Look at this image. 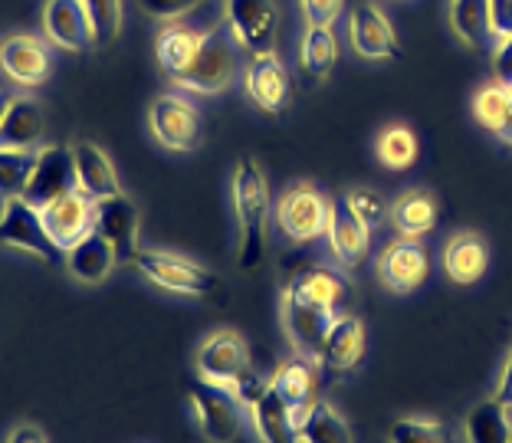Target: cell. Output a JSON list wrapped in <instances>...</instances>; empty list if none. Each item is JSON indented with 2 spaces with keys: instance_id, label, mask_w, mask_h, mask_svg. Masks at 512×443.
Listing matches in <instances>:
<instances>
[{
  "instance_id": "obj_1",
  "label": "cell",
  "mask_w": 512,
  "mask_h": 443,
  "mask_svg": "<svg viewBox=\"0 0 512 443\" xmlns=\"http://www.w3.org/2000/svg\"><path fill=\"white\" fill-rule=\"evenodd\" d=\"M348 296H352V283L335 266H302L289 279L279 299V312H283L286 335L299 355L316 358L325 329L339 312H345Z\"/></svg>"
},
{
  "instance_id": "obj_2",
  "label": "cell",
  "mask_w": 512,
  "mask_h": 443,
  "mask_svg": "<svg viewBox=\"0 0 512 443\" xmlns=\"http://www.w3.org/2000/svg\"><path fill=\"white\" fill-rule=\"evenodd\" d=\"M230 197H234V217H237V266L240 270H256L266 253L273 197L263 168L253 158H240L234 165Z\"/></svg>"
},
{
  "instance_id": "obj_3",
  "label": "cell",
  "mask_w": 512,
  "mask_h": 443,
  "mask_svg": "<svg viewBox=\"0 0 512 443\" xmlns=\"http://www.w3.org/2000/svg\"><path fill=\"white\" fill-rule=\"evenodd\" d=\"M237 40L230 37L227 23H211V30H207V37L201 43V50H197L191 69L184 73L178 83V89L184 92H194V96H217V92H224L234 86V79L240 76V56H237Z\"/></svg>"
},
{
  "instance_id": "obj_4",
  "label": "cell",
  "mask_w": 512,
  "mask_h": 443,
  "mask_svg": "<svg viewBox=\"0 0 512 443\" xmlns=\"http://www.w3.org/2000/svg\"><path fill=\"white\" fill-rule=\"evenodd\" d=\"M132 263L148 283H155L158 289H165V293H174V296L214 299V296H220V289H224L214 270H207L204 263L188 260V256H181V253L138 250Z\"/></svg>"
},
{
  "instance_id": "obj_5",
  "label": "cell",
  "mask_w": 512,
  "mask_h": 443,
  "mask_svg": "<svg viewBox=\"0 0 512 443\" xmlns=\"http://www.w3.org/2000/svg\"><path fill=\"white\" fill-rule=\"evenodd\" d=\"M332 201L312 181H296L276 197V227L293 243H316L329 230Z\"/></svg>"
},
{
  "instance_id": "obj_6",
  "label": "cell",
  "mask_w": 512,
  "mask_h": 443,
  "mask_svg": "<svg viewBox=\"0 0 512 443\" xmlns=\"http://www.w3.org/2000/svg\"><path fill=\"white\" fill-rule=\"evenodd\" d=\"M188 404L194 414V424L207 443H234L243 430V411L240 401L230 388H220L211 381H197L188 388Z\"/></svg>"
},
{
  "instance_id": "obj_7",
  "label": "cell",
  "mask_w": 512,
  "mask_h": 443,
  "mask_svg": "<svg viewBox=\"0 0 512 443\" xmlns=\"http://www.w3.org/2000/svg\"><path fill=\"white\" fill-rule=\"evenodd\" d=\"M148 128L155 142L168 151H181L188 155L201 145V112L191 99L178 96V92H165L151 102L148 109Z\"/></svg>"
},
{
  "instance_id": "obj_8",
  "label": "cell",
  "mask_w": 512,
  "mask_h": 443,
  "mask_svg": "<svg viewBox=\"0 0 512 443\" xmlns=\"http://www.w3.org/2000/svg\"><path fill=\"white\" fill-rule=\"evenodd\" d=\"M253 371L250 345L237 329H217L197 348V375L220 388H234Z\"/></svg>"
},
{
  "instance_id": "obj_9",
  "label": "cell",
  "mask_w": 512,
  "mask_h": 443,
  "mask_svg": "<svg viewBox=\"0 0 512 443\" xmlns=\"http://www.w3.org/2000/svg\"><path fill=\"white\" fill-rule=\"evenodd\" d=\"M368 355V329L365 322L355 316V312H339L329 329H325L319 352H316V365L325 375H352V371L362 368V361Z\"/></svg>"
},
{
  "instance_id": "obj_10",
  "label": "cell",
  "mask_w": 512,
  "mask_h": 443,
  "mask_svg": "<svg viewBox=\"0 0 512 443\" xmlns=\"http://www.w3.org/2000/svg\"><path fill=\"white\" fill-rule=\"evenodd\" d=\"M224 23L240 50L250 56L273 53L279 37L276 0H224Z\"/></svg>"
},
{
  "instance_id": "obj_11",
  "label": "cell",
  "mask_w": 512,
  "mask_h": 443,
  "mask_svg": "<svg viewBox=\"0 0 512 443\" xmlns=\"http://www.w3.org/2000/svg\"><path fill=\"white\" fill-rule=\"evenodd\" d=\"M0 243L40 256L43 263H60V256H63L56 250V243L46 237L40 211L27 197H4V201H0Z\"/></svg>"
},
{
  "instance_id": "obj_12",
  "label": "cell",
  "mask_w": 512,
  "mask_h": 443,
  "mask_svg": "<svg viewBox=\"0 0 512 443\" xmlns=\"http://www.w3.org/2000/svg\"><path fill=\"white\" fill-rule=\"evenodd\" d=\"M348 43H352L355 56L368 63H398L401 60V40L398 30L391 27V17L384 14L378 4H358L348 14Z\"/></svg>"
},
{
  "instance_id": "obj_13",
  "label": "cell",
  "mask_w": 512,
  "mask_h": 443,
  "mask_svg": "<svg viewBox=\"0 0 512 443\" xmlns=\"http://www.w3.org/2000/svg\"><path fill=\"white\" fill-rule=\"evenodd\" d=\"M243 89H247L250 102L266 115H283L293 106V76L289 66L279 60V53H256L250 56L247 69H243Z\"/></svg>"
},
{
  "instance_id": "obj_14",
  "label": "cell",
  "mask_w": 512,
  "mask_h": 443,
  "mask_svg": "<svg viewBox=\"0 0 512 443\" xmlns=\"http://www.w3.org/2000/svg\"><path fill=\"white\" fill-rule=\"evenodd\" d=\"M40 220L46 227V237L66 256L69 247H76L79 240H86L96 230V201L79 188H73L69 194L56 197L53 204H46L40 211Z\"/></svg>"
},
{
  "instance_id": "obj_15",
  "label": "cell",
  "mask_w": 512,
  "mask_h": 443,
  "mask_svg": "<svg viewBox=\"0 0 512 443\" xmlns=\"http://www.w3.org/2000/svg\"><path fill=\"white\" fill-rule=\"evenodd\" d=\"M427 276H430L427 247L414 237L391 240L378 256V279L384 283V289H391V293H398V296L421 289L427 283Z\"/></svg>"
},
{
  "instance_id": "obj_16",
  "label": "cell",
  "mask_w": 512,
  "mask_h": 443,
  "mask_svg": "<svg viewBox=\"0 0 512 443\" xmlns=\"http://www.w3.org/2000/svg\"><path fill=\"white\" fill-rule=\"evenodd\" d=\"M138 230H142V214L125 191L96 201V233L112 243L119 263H132L142 250L138 247Z\"/></svg>"
},
{
  "instance_id": "obj_17",
  "label": "cell",
  "mask_w": 512,
  "mask_h": 443,
  "mask_svg": "<svg viewBox=\"0 0 512 443\" xmlns=\"http://www.w3.org/2000/svg\"><path fill=\"white\" fill-rule=\"evenodd\" d=\"M76 188V161H73V148L63 145H46L37 151V168H33V178L27 184L23 197L43 211L46 204H53L56 197H63Z\"/></svg>"
},
{
  "instance_id": "obj_18",
  "label": "cell",
  "mask_w": 512,
  "mask_h": 443,
  "mask_svg": "<svg viewBox=\"0 0 512 443\" xmlns=\"http://www.w3.org/2000/svg\"><path fill=\"white\" fill-rule=\"evenodd\" d=\"M43 33H46V40L66 53H86L96 46V30H92V20L83 0H46Z\"/></svg>"
},
{
  "instance_id": "obj_19",
  "label": "cell",
  "mask_w": 512,
  "mask_h": 443,
  "mask_svg": "<svg viewBox=\"0 0 512 443\" xmlns=\"http://www.w3.org/2000/svg\"><path fill=\"white\" fill-rule=\"evenodd\" d=\"M0 69L7 79H14L17 86H40L46 83L53 69L50 43L33 33H14L0 43Z\"/></svg>"
},
{
  "instance_id": "obj_20",
  "label": "cell",
  "mask_w": 512,
  "mask_h": 443,
  "mask_svg": "<svg viewBox=\"0 0 512 443\" xmlns=\"http://www.w3.org/2000/svg\"><path fill=\"white\" fill-rule=\"evenodd\" d=\"M440 266L453 286H476L490 270V247L476 230H460L440 250Z\"/></svg>"
},
{
  "instance_id": "obj_21",
  "label": "cell",
  "mask_w": 512,
  "mask_h": 443,
  "mask_svg": "<svg viewBox=\"0 0 512 443\" xmlns=\"http://www.w3.org/2000/svg\"><path fill=\"white\" fill-rule=\"evenodd\" d=\"M325 237H329V250L335 256V263L345 266V270H358V266L368 260L371 227H365L362 220L352 214V207H348L342 197L339 201H332L329 230H325Z\"/></svg>"
},
{
  "instance_id": "obj_22",
  "label": "cell",
  "mask_w": 512,
  "mask_h": 443,
  "mask_svg": "<svg viewBox=\"0 0 512 443\" xmlns=\"http://www.w3.org/2000/svg\"><path fill=\"white\" fill-rule=\"evenodd\" d=\"M207 30L211 27H184V23L174 20L155 37V60L171 83H178V79L191 69L194 56L207 37Z\"/></svg>"
},
{
  "instance_id": "obj_23",
  "label": "cell",
  "mask_w": 512,
  "mask_h": 443,
  "mask_svg": "<svg viewBox=\"0 0 512 443\" xmlns=\"http://www.w3.org/2000/svg\"><path fill=\"white\" fill-rule=\"evenodd\" d=\"M270 384L283 394L286 404L293 407L296 417H299L302 411H309V407L319 401V365H316V358L296 352L293 358H286L283 365L273 371Z\"/></svg>"
},
{
  "instance_id": "obj_24",
  "label": "cell",
  "mask_w": 512,
  "mask_h": 443,
  "mask_svg": "<svg viewBox=\"0 0 512 443\" xmlns=\"http://www.w3.org/2000/svg\"><path fill=\"white\" fill-rule=\"evenodd\" d=\"M46 132V115L33 96H14L0 122V148L14 151H40V138Z\"/></svg>"
},
{
  "instance_id": "obj_25",
  "label": "cell",
  "mask_w": 512,
  "mask_h": 443,
  "mask_svg": "<svg viewBox=\"0 0 512 443\" xmlns=\"http://www.w3.org/2000/svg\"><path fill=\"white\" fill-rule=\"evenodd\" d=\"M250 421L260 443H299L296 411L286 404V398L273 384L260 394V401L250 407Z\"/></svg>"
},
{
  "instance_id": "obj_26",
  "label": "cell",
  "mask_w": 512,
  "mask_h": 443,
  "mask_svg": "<svg viewBox=\"0 0 512 443\" xmlns=\"http://www.w3.org/2000/svg\"><path fill=\"white\" fill-rule=\"evenodd\" d=\"M73 161H76V188L89 194L92 201L119 194V174L112 168V158L92 142H76L73 145Z\"/></svg>"
},
{
  "instance_id": "obj_27",
  "label": "cell",
  "mask_w": 512,
  "mask_h": 443,
  "mask_svg": "<svg viewBox=\"0 0 512 443\" xmlns=\"http://www.w3.org/2000/svg\"><path fill=\"white\" fill-rule=\"evenodd\" d=\"M388 220L394 224V230L401 233V237H414L421 240L427 237L430 230L437 227L440 220V204L437 197L424 191V188H411L394 197V204L388 207Z\"/></svg>"
},
{
  "instance_id": "obj_28",
  "label": "cell",
  "mask_w": 512,
  "mask_h": 443,
  "mask_svg": "<svg viewBox=\"0 0 512 443\" xmlns=\"http://www.w3.org/2000/svg\"><path fill=\"white\" fill-rule=\"evenodd\" d=\"M115 263H119V256H115L112 243L106 237H99L96 230H92L86 240H79L76 247L66 250V270L86 286L106 283L115 270Z\"/></svg>"
},
{
  "instance_id": "obj_29",
  "label": "cell",
  "mask_w": 512,
  "mask_h": 443,
  "mask_svg": "<svg viewBox=\"0 0 512 443\" xmlns=\"http://www.w3.org/2000/svg\"><path fill=\"white\" fill-rule=\"evenodd\" d=\"M296 427H299V443H355L348 421L322 398L296 417Z\"/></svg>"
},
{
  "instance_id": "obj_30",
  "label": "cell",
  "mask_w": 512,
  "mask_h": 443,
  "mask_svg": "<svg viewBox=\"0 0 512 443\" xmlns=\"http://www.w3.org/2000/svg\"><path fill=\"white\" fill-rule=\"evenodd\" d=\"M450 30L467 50H483L490 33V0H450Z\"/></svg>"
},
{
  "instance_id": "obj_31",
  "label": "cell",
  "mask_w": 512,
  "mask_h": 443,
  "mask_svg": "<svg viewBox=\"0 0 512 443\" xmlns=\"http://www.w3.org/2000/svg\"><path fill=\"white\" fill-rule=\"evenodd\" d=\"M512 421L509 411L496 398H486L463 417V437L467 443H509Z\"/></svg>"
},
{
  "instance_id": "obj_32",
  "label": "cell",
  "mask_w": 512,
  "mask_h": 443,
  "mask_svg": "<svg viewBox=\"0 0 512 443\" xmlns=\"http://www.w3.org/2000/svg\"><path fill=\"white\" fill-rule=\"evenodd\" d=\"M417 155H421V142H417L411 125H384L381 135L375 138V158L381 161L388 171H407L414 168Z\"/></svg>"
},
{
  "instance_id": "obj_33",
  "label": "cell",
  "mask_w": 512,
  "mask_h": 443,
  "mask_svg": "<svg viewBox=\"0 0 512 443\" xmlns=\"http://www.w3.org/2000/svg\"><path fill=\"white\" fill-rule=\"evenodd\" d=\"M339 53H342V46L332 27H309L299 46L302 69H306L312 79H329L332 69L339 66Z\"/></svg>"
},
{
  "instance_id": "obj_34",
  "label": "cell",
  "mask_w": 512,
  "mask_h": 443,
  "mask_svg": "<svg viewBox=\"0 0 512 443\" xmlns=\"http://www.w3.org/2000/svg\"><path fill=\"white\" fill-rule=\"evenodd\" d=\"M388 443H457V434L437 417H398L388 427Z\"/></svg>"
},
{
  "instance_id": "obj_35",
  "label": "cell",
  "mask_w": 512,
  "mask_h": 443,
  "mask_svg": "<svg viewBox=\"0 0 512 443\" xmlns=\"http://www.w3.org/2000/svg\"><path fill=\"white\" fill-rule=\"evenodd\" d=\"M509 102H512V89L503 83H486L473 92V119L486 132H499L506 122V112H509Z\"/></svg>"
},
{
  "instance_id": "obj_36",
  "label": "cell",
  "mask_w": 512,
  "mask_h": 443,
  "mask_svg": "<svg viewBox=\"0 0 512 443\" xmlns=\"http://www.w3.org/2000/svg\"><path fill=\"white\" fill-rule=\"evenodd\" d=\"M37 168V151L0 148V201L4 197H23Z\"/></svg>"
},
{
  "instance_id": "obj_37",
  "label": "cell",
  "mask_w": 512,
  "mask_h": 443,
  "mask_svg": "<svg viewBox=\"0 0 512 443\" xmlns=\"http://www.w3.org/2000/svg\"><path fill=\"white\" fill-rule=\"evenodd\" d=\"M96 30V46H115L122 33V0H83Z\"/></svg>"
},
{
  "instance_id": "obj_38",
  "label": "cell",
  "mask_w": 512,
  "mask_h": 443,
  "mask_svg": "<svg viewBox=\"0 0 512 443\" xmlns=\"http://www.w3.org/2000/svg\"><path fill=\"white\" fill-rule=\"evenodd\" d=\"M342 201L352 207V214L362 220L365 227H371V230L388 220V207L391 204L384 201L381 191H375V188H352V191H345Z\"/></svg>"
},
{
  "instance_id": "obj_39",
  "label": "cell",
  "mask_w": 512,
  "mask_h": 443,
  "mask_svg": "<svg viewBox=\"0 0 512 443\" xmlns=\"http://www.w3.org/2000/svg\"><path fill=\"white\" fill-rule=\"evenodd\" d=\"M207 0H138V7H142V14L155 17V20H165V23H174V20H184L197 10Z\"/></svg>"
},
{
  "instance_id": "obj_40",
  "label": "cell",
  "mask_w": 512,
  "mask_h": 443,
  "mask_svg": "<svg viewBox=\"0 0 512 443\" xmlns=\"http://www.w3.org/2000/svg\"><path fill=\"white\" fill-rule=\"evenodd\" d=\"M299 10L309 27H335V20L345 10V0H299Z\"/></svg>"
},
{
  "instance_id": "obj_41",
  "label": "cell",
  "mask_w": 512,
  "mask_h": 443,
  "mask_svg": "<svg viewBox=\"0 0 512 443\" xmlns=\"http://www.w3.org/2000/svg\"><path fill=\"white\" fill-rule=\"evenodd\" d=\"M490 73H493V83H503L512 89V37H503L496 43L493 60H490Z\"/></svg>"
},
{
  "instance_id": "obj_42",
  "label": "cell",
  "mask_w": 512,
  "mask_h": 443,
  "mask_svg": "<svg viewBox=\"0 0 512 443\" xmlns=\"http://www.w3.org/2000/svg\"><path fill=\"white\" fill-rule=\"evenodd\" d=\"M490 33L496 40L512 37V0H490Z\"/></svg>"
},
{
  "instance_id": "obj_43",
  "label": "cell",
  "mask_w": 512,
  "mask_h": 443,
  "mask_svg": "<svg viewBox=\"0 0 512 443\" xmlns=\"http://www.w3.org/2000/svg\"><path fill=\"white\" fill-rule=\"evenodd\" d=\"M493 398H496L499 404H503L506 411H512V348H509V355L503 358V368H499Z\"/></svg>"
},
{
  "instance_id": "obj_44",
  "label": "cell",
  "mask_w": 512,
  "mask_h": 443,
  "mask_svg": "<svg viewBox=\"0 0 512 443\" xmlns=\"http://www.w3.org/2000/svg\"><path fill=\"white\" fill-rule=\"evenodd\" d=\"M7 443H50V440H46V434L37 424H20V427L10 430Z\"/></svg>"
},
{
  "instance_id": "obj_45",
  "label": "cell",
  "mask_w": 512,
  "mask_h": 443,
  "mask_svg": "<svg viewBox=\"0 0 512 443\" xmlns=\"http://www.w3.org/2000/svg\"><path fill=\"white\" fill-rule=\"evenodd\" d=\"M496 138H499V142H503V145H509V148H512V102H509L506 122H503V128H499V132H496Z\"/></svg>"
},
{
  "instance_id": "obj_46",
  "label": "cell",
  "mask_w": 512,
  "mask_h": 443,
  "mask_svg": "<svg viewBox=\"0 0 512 443\" xmlns=\"http://www.w3.org/2000/svg\"><path fill=\"white\" fill-rule=\"evenodd\" d=\"M10 99H14V96H10V92H4V89H0V122H4V115H7V106H10Z\"/></svg>"
},
{
  "instance_id": "obj_47",
  "label": "cell",
  "mask_w": 512,
  "mask_h": 443,
  "mask_svg": "<svg viewBox=\"0 0 512 443\" xmlns=\"http://www.w3.org/2000/svg\"><path fill=\"white\" fill-rule=\"evenodd\" d=\"M509 443H512V434H509Z\"/></svg>"
}]
</instances>
